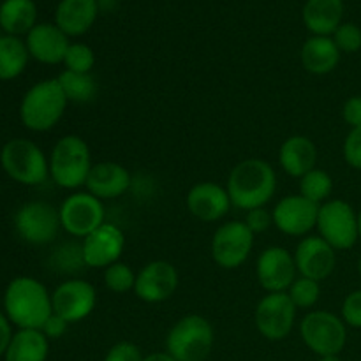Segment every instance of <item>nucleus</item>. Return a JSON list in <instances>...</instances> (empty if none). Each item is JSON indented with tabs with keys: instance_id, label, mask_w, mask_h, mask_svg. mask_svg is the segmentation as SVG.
I'll return each mask as SVG.
<instances>
[{
	"instance_id": "nucleus-1",
	"label": "nucleus",
	"mask_w": 361,
	"mask_h": 361,
	"mask_svg": "<svg viewBox=\"0 0 361 361\" xmlns=\"http://www.w3.org/2000/svg\"><path fill=\"white\" fill-rule=\"evenodd\" d=\"M6 316L18 330H41L53 314L51 293L34 277H16L4 295Z\"/></svg>"
},
{
	"instance_id": "nucleus-2",
	"label": "nucleus",
	"mask_w": 361,
	"mask_h": 361,
	"mask_svg": "<svg viewBox=\"0 0 361 361\" xmlns=\"http://www.w3.org/2000/svg\"><path fill=\"white\" fill-rule=\"evenodd\" d=\"M233 207L238 210L263 208L274 200L277 190V173L263 159H245L231 169L226 183Z\"/></svg>"
},
{
	"instance_id": "nucleus-3",
	"label": "nucleus",
	"mask_w": 361,
	"mask_h": 361,
	"mask_svg": "<svg viewBox=\"0 0 361 361\" xmlns=\"http://www.w3.org/2000/svg\"><path fill=\"white\" fill-rule=\"evenodd\" d=\"M67 97L56 78L42 80L25 92L20 102V120L28 130L46 133L51 130L66 113Z\"/></svg>"
},
{
	"instance_id": "nucleus-4",
	"label": "nucleus",
	"mask_w": 361,
	"mask_h": 361,
	"mask_svg": "<svg viewBox=\"0 0 361 361\" xmlns=\"http://www.w3.org/2000/svg\"><path fill=\"white\" fill-rule=\"evenodd\" d=\"M92 166V152L78 134L60 137L49 155V176L62 189H80L87 183Z\"/></svg>"
},
{
	"instance_id": "nucleus-5",
	"label": "nucleus",
	"mask_w": 361,
	"mask_h": 361,
	"mask_svg": "<svg viewBox=\"0 0 361 361\" xmlns=\"http://www.w3.org/2000/svg\"><path fill=\"white\" fill-rule=\"evenodd\" d=\"M215 334L210 321L189 314L176 321L166 335V353L176 361H207L214 348Z\"/></svg>"
},
{
	"instance_id": "nucleus-6",
	"label": "nucleus",
	"mask_w": 361,
	"mask_h": 361,
	"mask_svg": "<svg viewBox=\"0 0 361 361\" xmlns=\"http://www.w3.org/2000/svg\"><path fill=\"white\" fill-rule=\"evenodd\" d=\"M0 164L6 175L21 185H41L49 176V159L34 141L23 137H14L4 145Z\"/></svg>"
},
{
	"instance_id": "nucleus-7",
	"label": "nucleus",
	"mask_w": 361,
	"mask_h": 361,
	"mask_svg": "<svg viewBox=\"0 0 361 361\" xmlns=\"http://www.w3.org/2000/svg\"><path fill=\"white\" fill-rule=\"evenodd\" d=\"M303 344L321 356L341 355L348 342V326L337 314L328 310H312L300 323Z\"/></svg>"
},
{
	"instance_id": "nucleus-8",
	"label": "nucleus",
	"mask_w": 361,
	"mask_h": 361,
	"mask_svg": "<svg viewBox=\"0 0 361 361\" xmlns=\"http://www.w3.org/2000/svg\"><path fill=\"white\" fill-rule=\"evenodd\" d=\"M316 229L335 250L353 249L360 240L358 214L348 201L330 200L319 207Z\"/></svg>"
},
{
	"instance_id": "nucleus-9",
	"label": "nucleus",
	"mask_w": 361,
	"mask_h": 361,
	"mask_svg": "<svg viewBox=\"0 0 361 361\" xmlns=\"http://www.w3.org/2000/svg\"><path fill=\"white\" fill-rule=\"evenodd\" d=\"M59 208L46 201H28L14 215V229L23 242L30 245H48L59 235Z\"/></svg>"
},
{
	"instance_id": "nucleus-10",
	"label": "nucleus",
	"mask_w": 361,
	"mask_h": 361,
	"mask_svg": "<svg viewBox=\"0 0 361 361\" xmlns=\"http://www.w3.org/2000/svg\"><path fill=\"white\" fill-rule=\"evenodd\" d=\"M254 247V233L242 221L219 226L212 238V259L224 270H236L249 259Z\"/></svg>"
},
{
	"instance_id": "nucleus-11",
	"label": "nucleus",
	"mask_w": 361,
	"mask_h": 361,
	"mask_svg": "<svg viewBox=\"0 0 361 361\" xmlns=\"http://www.w3.org/2000/svg\"><path fill=\"white\" fill-rule=\"evenodd\" d=\"M59 214L62 229L74 238H87L106 222L104 204L88 190L67 196L60 204Z\"/></svg>"
},
{
	"instance_id": "nucleus-12",
	"label": "nucleus",
	"mask_w": 361,
	"mask_h": 361,
	"mask_svg": "<svg viewBox=\"0 0 361 361\" xmlns=\"http://www.w3.org/2000/svg\"><path fill=\"white\" fill-rule=\"evenodd\" d=\"M296 307L288 293H268L254 312L256 328L267 341H284L295 328Z\"/></svg>"
},
{
	"instance_id": "nucleus-13",
	"label": "nucleus",
	"mask_w": 361,
	"mask_h": 361,
	"mask_svg": "<svg viewBox=\"0 0 361 361\" xmlns=\"http://www.w3.org/2000/svg\"><path fill=\"white\" fill-rule=\"evenodd\" d=\"M53 314L63 317L69 324L87 319L97 307V291L81 279L63 281L51 293Z\"/></svg>"
},
{
	"instance_id": "nucleus-14",
	"label": "nucleus",
	"mask_w": 361,
	"mask_h": 361,
	"mask_svg": "<svg viewBox=\"0 0 361 361\" xmlns=\"http://www.w3.org/2000/svg\"><path fill=\"white\" fill-rule=\"evenodd\" d=\"M321 204L312 203L302 194L284 196L271 210L274 226L288 236H307L317 224Z\"/></svg>"
},
{
	"instance_id": "nucleus-15",
	"label": "nucleus",
	"mask_w": 361,
	"mask_h": 361,
	"mask_svg": "<svg viewBox=\"0 0 361 361\" xmlns=\"http://www.w3.org/2000/svg\"><path fill=\"white\" fill-rule=\"evenodd\" d=\"M296 274L295 256L284 247H267L257 256L256 277L267 293H286L295 282Z\"/></svg>"
},
{
	"instance_id": "nucleus-16",
	"label": "nucleus",
	"mask_w": 361,
	"mask_h": 361,
	"mask_svg": "<svg viewBox=\"0 0 361 361\" xmlns=\"http://www.w3.org/2000/svg\"><path fill=\"white\" fill-rule=\"evenodd\" d=\"M178 282L175 264L164 259L150 261L136 274L134 295L145 303H162L175 295Z\"/></svg>"
},
{
	"instance_id": "nucleus-17",
	"label": "nucleus",
	"mask_w": 361,
	"mask_h": 361,
	"mask_svg": "<svg viewBox=\"0 0 361 361\" xmlns=\"http://www.w3.org/2000/svg\"><path fill=\"white\" fill-rule=\"evenodd\" d=\"M295 263L300 277L324 281L337 267V250L324 242L319 235H307L298 242L295 250Z\"/></svg>"
},
{
	"instance_id": "nucleus-18",
	"label": "nucleus",
	"mask_w": 361,
	"mask_h": 361,
	"mask_svg": "<svg viewBox=\"0 0 361 361\" xmlns=\"http://www.w3.org/2000/svg\"><path fill=\"white\" fill-rule=\"evenodd\" d=\"M126 250V235L122 229L111 222H104L101 228L83 238L81 252L88 268L106 270L113 263H118L120 256Z\"/></svg>"
},
{
	"instance_id": "nucleus-19",
	"label": "nucleus",
	"mask_w": 361,
	"mask_h": 361,
	"mask_svg": "<svg viewBox=\"0 0 361 361\" xmlns=\"http://www.w3.org/2000/svg\"><path fill=\"white\" fill-rule=\"evenodd\" d=\"M185 204L190 215L201 222L221 221L233 207L228 189L215 182H200L190 187Z\"/></svg>"
},
{
	"instance_id": "nucleus-20",
	"label": "nucleus",
	"mask_w": 361,
	"mask_h": 361,
	"mask_svg": "<svg viewBox=\"0 0 361 361\" xmlns=\"http://www.w3.org/2000/svg\"><path fill=\"white\" fill-rule=\"evenodd\" d=\"M25 44L32 59L46 66H55V63H63L71 42L56 25L39 23L28 32Z\"/></svg>"
},
{
	"instance_id": "nucleus-21",
	"label": "nucleus",
	"mask_w": 361,
	"mask_h": 361,
	"mask_svg": "<svg viewBox=\"0 0 361 361\" xmlns=\"http://www.w3.org/2000/svg\"><path fill=\"white\" fill-rule=\"evenodd\" d=\"M130 173L122 164L113 161H102L92 166L85 187L92 196L104 200H116L123 196L130 187Z\"/></svg>"
},
{
	"instance_id": "nucleus-22",
	"label": "nucleus",
	"mask_w": 361,
	"mask_h": 361,
	"mask_svg": "<svg viewBox=\"0 0 361 361\" xmlns=\"http://www.w3.org/2000/svg\"><path fill=\"white\" fill-rule=\"evenodd\" d=\"M317 148L309 136H289L279 150V164L286 175L302 178L316 168Z\"/></svg>"
},
{
	"instance_id": "nucleus-23",
	"label": "nucleus",
	"mask_w": 361,
	"mask_h": 361,
	"mask_svg": "<svg viewBox=\"0 0 361 361\" xmlns=\"http://www.w3.org/2000/svg\"><path fill=\"white\" fill-rule=\"evenodd\" d=\"M97 13V0H62L56 6L55 25L67 37H78L90 30Z\"/></svg>"
},
{
	"instance_id": "nucleus-24",
	"label": "nucleus",
	"mask_w": 361,
	"mask_h": 361,
	"mask_svg": "<svg viewBox=\"0 0 361 361\" xmlns=\"http://www.w3.org/2000/svg\"><path fill=\"white\" fill-rule=\"evenodd\" d=\"M302 66L307 73L324 76L337 69L341 62V49L334 42V39L326 35H312L302 46Z\"/></svg>"
},
{
	"instance_id": "nucleus-25",
	"label": "nucleus",
	"mask_w": 361,
	"mask_h": 361,
	"mask_svg": "<svg viewBox=\"0 0 361 361\" xmlns=\"http://www.w3.org/2000/svg\"><path fill=\"white\" fill-rule=\"evenodd\" d=\"M344 2L342 0H307L303 7V23L314 35H334L342 25Z\"/></svg>"
},
{
	"instance_id": "nucleus-26",
	"label": "nucleus",
	"mask_w": 361,
	"mask_h": 361,
	"mask_svg": "<svg viewBox=\"0 0 361 361\" xmlns=\"http://www.w3.org/2000/svg\"><path fill=\"white\" fill-rule=\"evenodd\" d=\"M49 341L41 330H18L13 335L4 360L6 361H46Z\"/></svg>"
},
{
	"instance_id": "nucleus-27",
	"label": "nucleus",
	"mask_w": 361,
	"mask_h": 361,
	"mask_svg": "<svg viewBox=\"0 0 361 361\" xmlns=\"http://www.w3.org/2000/svg\"><path fill=\"white\" fill-rule=\"evenodd\" d=\"M37 7L34 0H4L0 4V27L7 35L20 37L35 27Z\"/></svg>"
},
{
	"instance_id": "nucleus-28",
	"label": "nucleus",
	"mask_w": 361,
	"mask_h": 361,
	"mask_svg": "<svg viewBox=\"0 0 361 361\" xmlns=\"http://www.w3.org/2000/svg\"><path fill=\"white\" fill-rule=\"evenodd\" d=\"M27 44L20 37L14 35H2L0 37V81L16 80L28 63Z\"/></svg>"
},
{
	"instance_id": "nucleus-29",
	"label": "nucleus",
	"mask_w": 361,
	"mask_h": 361,
	"mask_svg": "<svg viewBox=\"0 0 361 361\" xmlns=\"http://www.w3.org/2000/svg\"><path fill=\"white\" fill-rule=\"evenodd\" d=\"M56 80L69 102L87 104V102L94 101L97 95L99 87L92 73H73V71L66 69L59 74Z\"/></svg>"
},
{
	"instance_id": "nucleus-30",
	"label": "nucleus",
	"mask_w": 361,
	"mask_h": 361,
	"mask_svg": "<svg viewBox=\"0 0 361 361\" xmlns=\"http://www.w3.org/2000/svg\"><path fill=\"white\" fill-rule=\"evenodd\" d=\"M334 192V178L324 169L314 168L300 178V194L316 204H323L330 201Z\"/></svg>"
},
{
	"instance_id": "nucleus-31",
	"label": "nucleus",
	"mask_w": 361,
	"mask_h": 361,
	"mask_svg": "<svg viewBox=\"0 0 361 361\" xmlns=\"http://www.w3.org/2000/svg\"><path fill=\"white\" fill-rule=\"evenodd\" d=\"M295 303L296 309H312L321 298V284L307 277H296L295 282L286 291Z\"/></svg>"
},
{
	"instance_id": "nucleus-32",
	"label": "nucleus",
	"mask_w": 361,
	"mask_h": 361,
	"mask_svg": "<svg viewBox=\"0 0 361 361\" xmlns=\"http://www.w3.org/2000/svg\"><path fill=\"white\" fill-rule=\"evenodd\" d=\"M136 284V274L127 263H113L104 270V286L111 293L116 295H126V293L134 291Z\"/></svg>"
},
{
	"instance_id": "nucleus-33",
	"label": "nucleus",
	"mask_w": 361,
	"mask_h": 361,
	"mask_svg": "<svg viewBox=\"0 0 361 361\" xmlns=\"http://www.w3.org/2000/svg\"><path fill=\"white\" fill-rule=\"evenodd\" d=\"M63 66L73 73H92L95 66V53L90 46L83 42H74L69 46L63 59Z\"/></svg>"
},
{
	"instance_id": "nucleus-34",
	"label": "nucleus",
	"mask_w": 361,
	"mask_h": 361,
	"mask_svg": "<svg viewBox=\"0 0 361 361\" xmlns=\"http://www.w3.org/2000/svg\"><path fill=\"white\" fill-rule=\"evenodd\" d=\"M331 39L341 53H356L361 49V28L355 23H342Z\"/></svg>"
},
{
	"instance_id": "nucleus-35",
	"label": "nucleus",
	"mask_w": 361,
	"mask_h": 361,
	"mask_svg": "<svg viewBox=\"0 0 361 361\" xmlns=\"http://www.w3.org/2000/svg\"><path fill=\"white\" fill-rule=\"evenodd\" d=\"M341 317L345 326L361 330V289L351 291L342 302Z\"/></svg>"
},
{
	"instance_id": "nucleus-36",
	"label": "nucleus",
	"mask_w": 361,
	"mask_h": 361,
	"mask_svg": "<svg viewBox=\"0 0 361 361\" xmlns=\"http://www.w3.org/2000/svg\"><path fill=\"white\" fill-rule=\"evenodd\" d=\"M342 155L345 164L356 171H361V127L349 130L342 145Z\"/></svg>"
},
{
	"instance_id": "nucleus-37",
	"label": "nucleus",
	"mask_w": 361,
	"mask_h": 361,
	"mask_svg": "<svg viewBox=\"0 0 361 361\" xmlns=\"http://www.w3.org/2000/svg\"><path fill=\"white\" fill-rule=\"evenodd\" d=\"M145 356L141 355V349L133 342H116L109 348L102 361H143Z\"/></svg>"
},
{
	"instance_id": "nucleus-38",
	"label": "nucleus",
	"mask_w": 361,
	"mask_h": 361,
	"mask_svg": "<svg viewBox=\"0 0 361 361\" xmlns=\"http://www.w3.org/2000/svg\"><path fill=\"white\" fill-rule=\"evenodd\" d=\"M243 222H245L247 228H249L254 235H259V233L268 231V229L274 226V217H271V212L264 210L263 207L247 212V217Z\"/></svg>"
},
{
	"instance_id": "nucleus-39",
	"label": "nucleus",
	"mask_w": 361,
	"mask_h": 361,
	"mask_svg": "<svg viewBox=\"0 0 361 361\" xmlns=\"http://www.w3.org/2000/svg\"><path fill=\"white\" fill-rule=\"evenodd\" d=\"M342 118L351 129L361 127V95H351L342 106Z\"/></svg>"
},
{
	"instance_id": "nucleus-40",
	"label": "nucleus",
	"mask_w": 361,
	"mask_h": 361,
	"mask_svg": "<svg viewBox=\"0 0 361 361\" xmlns=\"http://www.w3.org/2000/svg\"><path fill=\"white\" fill-rule=\"evenodd\" d=\"M67 328H69V323H67L63 317L56 316V314H51V316L48 317V321L44 323V326L41 328V331L48 337V341H56V338L66 335Z\"/></svg>"
},
{
	"instance_id": "nucleus-41",
	"label": "nucleus",
	"mask_w": 361,
	"mask_h": 361,
	"mask_svg": "<svg viewBox=\"0 0 361 361\" xmlns=\"http://www.w3.org/2000/svg\"><path fill=\"white\" fill-rule=\"evenodd\" d=\"M13 323L7 319L6 312H0V358L6 355L11 341H13Z\"/></svg>"
},
{
	"instance_id": "nucleus-42",
	"label": "nucleus",
	"mask_w": 361,
	"mask_h": 361,
	"mask_svg": "<svg viewBox=\"0 0 361 361\" xmlns=\"http://www.w3.org/2000/svg\"><path fill=\"white\" fill-rule=\"evenodd\" d=\"M143 361H176V360L173 358L169 353L162 351V353H152V355L145 356Z\"/></svg>"
},
{
	"instance_id": "nucleus-43",
	"label": "nucleus",
	"mask_w": 361,
	"mask_h": 361,
	"mask_svg": "<svg viewBox=\"0 0 361 361\" xmlns=\"http://www.w3.org/2000/svg\"><path fill=\"white\" fill-rule=\"evenodd\" d=\"M319 361H342L338 358V355H331V356H321Z\"/></svg>"
},
{
	"instance_id": "nucleus-44",
	"label": "nucleus",
	"mask_w": 361,
	"mask_h": 361,
	"mask_svg": "<svg viewBox=\"0 0 361 361\" xmlns=\"http://www.w3.org/2000/svg\"><path fill=\"white\" fill-rule=\"evenodd\" d=\"M358 236H360V242H361V210L358 214Z\"/></svg>"
},
{
	"instance_id": "nucleus-45",
	"label": "nucleus",
	"mask_w": 361,
	"mask_h": 361,
	"mask_svg": "<svg viewBox=\"0 0 361 361\" xmlns=\"http://www.w3.org/2000/svg\"><path fill=\"white\" fill-rule=\"evenodd\" d=\"M358 271H360V277H361V256H360V261H358Z\"/></svg>"
}]
</instances>
